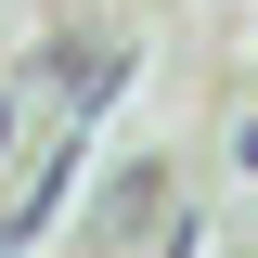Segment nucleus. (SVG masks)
Listing matches in <instances>:
<instances>
[{"label":"nucleus","instance_id":"1","mask_svg":"<svg viewBox=\"0 0 258 258\" xmlns=\"http://www.w3.org/2000/svg\"><path fill=\"white\" fill-rule=\"evenodd\" d=\"M155 207H168V168H129V181H116V232H142Z\"/></svg>","mask_w":258,"mask_h":258}]
</instances>
